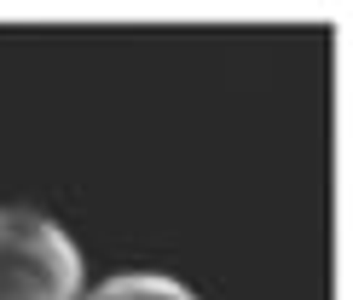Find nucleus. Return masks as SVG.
I'll return each instance as SVG.
<instances>
[{
    "mask_svg": "<svg viewBox=\"0 0 353 300\" xmlns=\"http://www.w3.org/2000/svg\"><path fill=\"white\" fill-rule=\"evenodd\" d=\"M81 300H203V294L174 272H110L105 283L81 289Z\"/></svg>",
    "mask_w": 353,
    "mask_h": 300,
    "instance_id": "2",
    "label": "nucleus"
},
{
    "mask_svg": "<svg viewBox=\"0 0 353 300\" xmlns=\"http://www.w3.org/2000/svg\"><path fill=\"white\" fill-rule=\"evenodd\" d=\"M87 260L64 219L29 202H0V300H81Z\"/></svg>",
    "mask_w": 353,
    "mask_h": 300,
    "instance_id": "1",
    "label": "nucleus"
}]
</instances>
